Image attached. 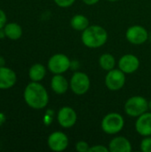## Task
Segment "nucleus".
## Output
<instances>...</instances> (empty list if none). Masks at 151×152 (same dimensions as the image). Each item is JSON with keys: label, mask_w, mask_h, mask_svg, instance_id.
Wrapping results in <instances>:
<instances>
[{"label": "nucleus", "mask_w": 151, "mask_h": 152, "mask_svg": "<svg viewBox=\"0 0 151 152\" xmlns=\"http://www.w3.org/2000/svg\"><path fill=\"white\" fill-rule=\"evenodd\" d=\"M23 99L29 108L43 110L49 102V94L46 88L40 82L31 81L23 91Z\"/></svg>", "instance_id": "f257e3e1"}, {"label": "nucleus", "mask_w": 151, "mask_h": 152, "mask_svg": "<svg viewBox=\"0 0 151 152\" xmlns=\"http://www.w3.org/2000/svg\"><path fill=\"white\" fill-rule=\"evenodd\" d=\"M107 30L99 25H91L82 31L81 40L85 46L90 49H97L103 46L108 41Z\"/></svg>", "instance_id": "f03ea898"}, {"label": "nucleus", "mask_w": 151, "mask_h": 152, "mask_svg": "<svg viewBox=\"0 0 151 152\" xmlns=\"http://www.w3.org/2000/svg\"><path fill=\"white\" fill-rule=\"evenodd\" d=\"M125 126V119L123 116L117 112H110L105 115L101 120V127L102 131L109 135L120 133Z\"/></svg>", "instance_id": "7ed1b4c3"}, {"label": "nucleus", "mask_w": 151, "mask_h": 152, "mask_svg": "<svg viewBox=\"0 0 151 152\" xmlns=\"http://www.w3.org/2000/svg\"><path fill=\"white\" fill-rule=\"evenodd\" d=\"M125 112L131 118H138L149 110V101L141 95L130 97L125 103Z\"/></svg>", "instance_id": "20e7f679"}, {"label": "nucleus", "mask_w": 151, "mask_h": 152, "mask_svg": "<svg viewBox=\"0 0 151 152\" xmlns=\"http://www.w3.org/2000/svg\"><path fill=\"white\" fill-rule=\"evenodd\" d=\"M91 86V80L88 75L82 71L75 72L69 80V89L76 95L85 94Z\"/></svg>", "instance_id": "39448f33"}, {"label": "nucleus", "mask_w": 151, "mask_h": 152, "mask_svg": "<svg viewBox=\"0 0 151 152\" xmlns=\"http://www.w3.org/2000/svg\"><path fill=\"white\" fill-rule=\"evenodd\" d=\"M71 66L69 58L64 53H55L50 57L47 62V69L54 74H63L67 72Z\"/></svg>", "instance_id": "423d86ee"}, {"label": "nucleus", "mask_w": 151, "mask_h": 152, "mask_svg": "<svg viewBox=\"0 0 151 152\" xmlns=\"http://www.w3.org/2000/svg\"><path fill=\"white\" fill-rule=\"evenodd\" d=\"M125 73H124L119 69H113L108 71L105 76V86L106 87L113 92H117L121 90L125 84Z\"/></svg>", "instance_id": "0eeeda50"}, {"label": "nucleus", "mask_w": 151, "mask_h": 152, "mask_svg": "<svg viewBox=\"0 0 151 152\" xmlns=\"http://www.w3.org/2000/svg\"><path fill=\"white\" fill-rule=\"evenodd\" d=\"M69 140L68 135L61 131L53 132L47 138V145L51 151L54 152H61L69 147Z\"/></svg>", "instance_id": "6e6552de"}, {"label": "nucleus", "mask_w": 151, "mask_h": 152, "mask_svg": "<svg viewBox=\"0 0 151 152\" xmlns=\"http://www.w3.org/2000/svg\"><path fill=\"white\" fill-rule=\"evenodd\" d=\"M125 38L133 45H143L149 38V32L141 25H133L127 28L125 32Z\"/></svg>", "instance_id": "1a4fd4ad"}, {"label": "nucleus", "mask_w": 151, "mask_h": 152, "mask_svg": "<svg viewBox=\"0 0 151 152\" xmlns=\"http://www.w3.org/2000/svg\"><path fill=\"white\" fill-rule=\"evenodd\" d=\"M77 120L76 110L69 106L61 107L57 113V121L59 125L65 129L73 127Z\"/></svg>", "instance_id": "9d476101"}, {"label": "nucleus", "mask_w": 151, "mask_h": 152, "mask_svg": "<svg viewBox=\"0 0 151 152\" xmlns=\"http://www.w3.org/2000/svg\"><path fill=\"white\" fill-rule=\"evenodd\" d=\"M140 64L139 58L131 53L123 55L117 62L118 69L125 74H133L136 72L140 68Z\"/></svg>", "instance_id": "9b49d317"}, {"label": "nucleus", "mask_w": 151, "mask_h": 152, "mask_svg": "<svg viewBox=\"0 0 151 152\" xmlns=\"http://www.w3.org/2000/svg\"><path fill=\"white\" fill-rule=\"evenodd\" d=\"M17 82V75L12 69L0 67V90H8L13 87Z\"/></svg>", "instance_id": "f8f14e48"}, {"label": "nucleus", "mask_w": 151, "mask_h": 152, "mask_svg": "<svg viewBox=\"0 0 151 152\" xmlns=\"http://www.w3.org/2000/svg\"><path fill=\"white\" fill-rule=\"evenodd\" d=\"M136 132L143 136H151V112H145L139 116L135 122Z\"/></svg>", "instance_id": "ddd939ff"}, {"label": "nucleus", "mask_w": 151, "mask_h": 152, "mask_svg": "<svg viewBox=\"0 0 151 152\" xmlns=\"http://www.w3.org/2000/svg\"><path fill=\"white\" fill-rule=\"evenodd\" d=\"M110 152H131L133 151L131 142L125 136H117L109 143Z\"/></svg>", "instance_id": "4468645a"}, {"label": "nucleus", "mask_w": 151, "mask_h": 152, "mask_svg": "<svg viewBox=\"0 0 151 152\" xmlns=\"http://www.w3.org/2000/svg\"><path fill=\"white\" fill-rule=\"evenodd\" d=\"M51 88L56 94H64L69 88V81L62 74H54L51 79Z\"/></svg>", "instance_id": "2eb2a0df"}, {"label": "nucleus", "mask_w": 151, "mask_h": 152, "mask_svg": "<svg viewBox=\"0 0 151 152\" xmlns=\"http://www.w3.org/2000/svg\"><path fill=\"white\" fill-rule=\"evenodd\" d=\"M4 30L5 33V37L10 40H18L22 36V28L17 22H8L4 25Z\"/></svg>", "instance_id": "dca6fc26"}, {"label": "nucleus", "mask_w": 151, "mask_h": 152, "mask_svg": "<svg viewBox=\"0 0 151 152\" xmlns=\"http://www.w3.org/2000/svg\"><path fill=\"white\" fill-rule=\"evenodd\" d=\"M46 75V68L41 63L33 64L28 69V77L33 82L42 81Z\"/></svg>", "instance_id": "f3484780"}, {"label": "nucleus", "mask_w": 151, "mask_h": 152, "mask_svg": "<svg viewBox=\"0 0 151 152\" xmlns=\"http://www.w3.org/2000/svg\"><path fill=\"white\" fill-rule=\"evenodd\" d=\"M70 26L77 31H84L90 26L88 18L84 14H75L70 20Z\"/></svg>", "instance_id": "a211bd4d"}, {"label": "nucleus", "mask_w": 151, "mask_h": 152, "mask_svg": "<svg viewBox=\"0 0 151 152\" xmlns=\"http://www.w3.org/2000/svg\"><path fill=\"white\" fill-rule=\"evenodd\" d=\"M99 65L102 69L106 71H109L115 69L116 59L111 53H103L99 58Z\"/></svg>", "instance_id": "6ab92c4d"}, {"label": "nucleus", "mask_w": 151, "mask_h": 152, "mask_svg": "<svg viewBox=\"0 0 151 152\" xmlns=\"http://www.w3.org/2000/svg\"><path fill=\"white\" fill-rule=\"evenodd\" d=\"M140 148L142 152H151V136H146L142 140Z\"/></svg>", "instance_id": "aec40b11"}, {"label": "nucleus", "mask_w": 151, "mask_h": 152, "mask_svg": "<svg viewBox=\"0 0 151 152\" xmlns=\"http://www.w3.org/2000/svg\"><path fill=\"white\" fill-rule=\"evenodd\" d=\"M75 149L77 152H89L90 145L85 141H79L76 143Z\"/></svg>", "instance_id": "412c9836"}, {"label": "nucleus", "mask_w": 151, "mask_h": 152, "mask_svg": "<svg viewBox=\"0 0 151 152\" xmlns=\"http://www.w3.org/2000/svg\"><path fill=\"white\" fill-rule=\"evenodd\" d=\"M53 1L56 4V5L61 8H68L76 2V0H53Z\"/></svg>", "instance_id": "4be33fe9"}, {"label": "nucleus", "mask_w": 151, "mask_h": 152, "mask_svg": "<svg viewBox=\"0 0 151 152\" xmlns=\"http://www.w3.org/2000/svg\"><path fill=\"white\" fill-rule=\"evenodd\" d=\"M109 147L105 146V145H100V144H96L94 146H90L89 152H109Z\"/></svg>", "instance_id": "5701e85b"}, {"label": "nucleus", "mask_w": 151, "mask_h": 152, "mask_svg": "<svg viewBox=\"0 0 151 152\" xmlns=\"http://www.w3.org/2000/svg\"><path fill=\"white\" fill-rule=\"evenodd\" d=\"M7 23V16L4 10L0 8V28H3Z\"/></svg>", "instance_id": "b1692460"}, {"label": "nucleus", "mask_w": 151, "mask_h": 152, "mask_svg": "<svg viewBox=\"0 0 151 152\" xmlns=\"http://www.w3.org/2000/svg\"><path fill=\"white\" fill-rule=\"evenodd\" d=\"M86 5H94L97 3H99L100 0H82Z\"/></svg>", "instance_id": "393cba45"}, {"label": "nucleus", "mask_w": 151, "mask_h": 152, "mask_svg": "<svg viewBox=\"0 0 151 152\" xmlns=\"http://www.w3.org/2000/svg\"><path fill=\"white\" fill-rule=\"evenodd\" d=\"M6 121V117L4 115V113L3 112H0V126H2Z\"/></svg>", "instance_id": "a878e982"}, {"label": "nucleus", "mask_w": 151, "mask_h": 152, "mask_svg": "<svg viewBox=\"0 0 151 152\" xmlns=\"http://www.w3.org/2000/svg\"><path fill=\"white\" fill-rule=\"evenodd\" d=\"M5 66V60L3 56H0V67Z\"/></svg>", "instance_id": "bb28decb"}, {"label": "nucleus", "mask_w": 151, "mask_h": 152, "mask_svg": "<svg viewBox=\"0 0 151 152\" xmlns=\"http://www.w3.org/2000/svg\"><path fill=\"white\" fill-rule=\"evenodd\" d=\"M4 37H5V33H4V28H0V39L4 38Z\"/></svg>", "instance_id": "cd10ccee"}, {"label": "nucleus", "mask_w": 151, "mask_h": 152, "mask_svg": "<svg viewBox=\"0 0 151 152\" xmlns=\"http://www.w3.org/2000/svg\"><path fill=\"white\" fill-rule=\"evenodd\" d=\"M149 110L151 112V100L149 102Z\"/></svg>", "instance_id": "c85d7f7f"}, {"label": "nucleus", "mask_w": 151, "mask_h": 152, "mask_svg": "<svg viewBox=\"0 0 151 152\" xmlns=\"http://www.w3.org/2000/svg\"><path fill=\"white\" fill-rule=\"evenodd\" d=\"M108 1H109V2H116V1H118V0H108Z\"/></svg>", "instance_id": "c756f323"}]
</instances>
